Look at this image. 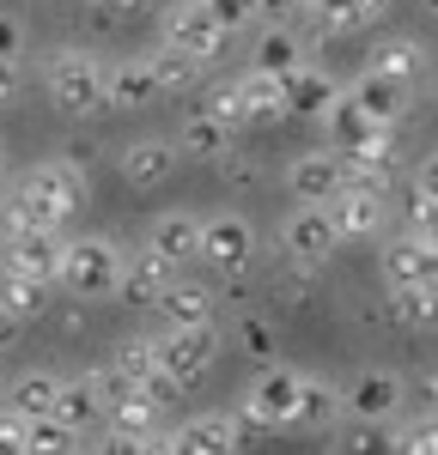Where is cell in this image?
I'll return each instance as SVG.
<instances>
[{"label": "cell", "instance_id": "obj_10", "mask_svg": "<svg viewBox=\"0 0 438 455\" xmlns=\"http://www.w3.org/2000/svg\"><path fill=\"white\" fill-rule=\"evenodd\" d=\"M341 98L365 116V128H377V134H396L402 122H408V85H396V79H377V73H360L353 85H341Z\"/></svg>", "mask_w": 438, "mask_h": 455}, {"label": "cell", "instance_id": "obj_44", "mask_svg": "<svg viewBox=\"0 0 438 455\" xmlns=\"http://www.w3.org/2000/svg\"><path fill=\"white\" fill-rule=\"evenodd\" d=\"M141 6H152V0H92L98 19H122V12H141Z\"/></svg>", "mask_w": 438, "mask_h": 455}, {"label": "cell", "instance_id": "obj_3", "mask_svg": "<svg viewBox=\"0 0 438 455\" xmlns=\"http://www.w3.org/2000/svg\"><path fill=\"white\" fill-rule=\"evenodd\" d=\"M43 85H49V104L61 116H98L104 109V68L92 49H55Z\"/></svg>", "mask_w": 438, "mask_h": 455}, {"label": "cell", "instance_id": "obj_29", "mask_svg": "<svg viewBox=\"0 0 438 455\" xmlns=\"http://www.w3.org/2000/svg\"><path fill=\"white\" fill-rule=\"evenodd\" d=\"M390 315H396L402 328H414V334H433L438 328V291L402 285V291H390Z\"/></svg>", "mask_w": 438, "mask_h": 455}, {"label": "cell", "instance_id": "obj_52", "mask_svg": "<svg viewBox=\"0 0 438 455\" xmlns=\"http://www.w3.org/2000/svg\"><path fill=\"white\" fill-rule=\"evenodd\" d=\"M79 455H85V450H79Z\"/></svg>", "mask_w": 438, "mask_h": 455}, {"label": "cell", "instance_id": "obj_43", "mask_svg": "<svg viewBox=\"0 0 438 455\" xmlns=\"http://www.w3.org/2000/svg\"><path fill=\"white\" fill-rule=\"evenodd\" d=\"M0 455H25V419L0 413Z\"/></svg>", "mask_w": 438, "mask_h": 455}, {"label": "cell", "instance_id": "obj_6", "mask_svg": "<svg viewBox=\"0 0 438 455\" xmlns=\"http://www.w3.org/2000/svg\"><path fill=\"white\" fill-rule=\"evenodd\" d=\"M158 36H165V49H177V55L201 61V68H214L219 55H225V36L214 31V19H207L201 0H177V6H165Z\"/></svg>", "mask_w": 438, "mask_h": 455}, {"label": "cell", "instance_id": "obj_2", "mask_svg": "<svg viewBox=\"0 0 438 455\" xmlns=\"http://www.w3.org/2000/svg\"><path fill=\"white\" fill-rule=\"evenodd\" d=\"M122 255L128 249L104 237V231H92V237H73L61 243V267H55V285L73 291V298H116V274H122Z\"/></svg>", "mask_w": 438, "mask_h": 455}, {"label": "cell", "instance_id": "obj_5", "mask_svg": "<svg viewBox=\"0 0 438 455\" xmlns=\"http://www.w3.org/2000/svg\"><path fill=\"white\" fill-rule=\"evenodd\" d=\"M408 401V377L402 371H384V364H365L353 383L341 388V413L353 425H390Z\"/></svg>", "mask_w": 438, "mask_h": 455}, {"label": "cell", "instance_id": "obj_41", "mask_svg": "<svg viewBox=\"0 0 438 455\" xmlns=\"http://www.w3.org/2000/svg\"><path fill=\"white\" fill-rule=\"evenodd\" d=\"M414 195H420L426 207H438V152L420 158V171H414Z\"/></svg>", "mask_w": 438, "mask_h": 455}, {"label": "cell", "instance_id": "obj_19", "mask_svg": "<svg viewBox=\"0 0 438 455\" xmlns=\"http://www.w3.org/2000/svg\"><path fill=\"white\" fill-rule=\"evenodd\" d=\"M177 158H201V164H225L231 158V128H219L214 116H201V109H189L177 122Z\"/></svg>", "mask_w": 438, "mask_h": 455}, {"label": "cell", "instance_id": "obj_20", "mask_svg": "<svg viewBox=\"0 0 438 455\" xmlns=\"http://www.w3.org/2000/svg\"><path fill=\"white\" fill-rule=\"evenodd\" d=\"M158 315H165V328H201V322H214V285L171 280L158 291Z\"/></svg>", "mask_w": 438, "mask_h": 455}, {"label": "cell", "instance_id": "obj_16", "mask_svg": "<svg viewBox=\"0 0 438 455\" xmlns=\"http://www.w3.org/2000/svg\"><path fill=\"white\" fill-rule=\"evenodd\" d=\"M177 280V267H165L152 249H128L122 255V274H116V298L122 304H158V291Z\"/></svg>", "mask_w": 438, "mask_h": 455}, {"label": "cell", "instance_id": "obj_9", "mask_svg": "<svg viewBox=\"0 0 438 455\" xmlns=\"http://www.w3.org/2000/svg\"><path fill=\"white\" fill-rule=\"evenodd\" d=\"M61 243H68V237H55V231H12V237H0V274H12V280H36V285H55Z\"/></svg>", "mask_w": 438, "mask_h": 455}, {"label": "cell", "instance_id": "obj_36", "mask_svg": "<svg viewBox=\"0 0 438 455\" xmlns=\"http://www.w3.org/2000/svg\"><path fill=\"white\" fill-rule=\"evenodd\" d=\"M390 455H438V413H414V419L396 431Z\"/></svg>", "mask_w": 438, "mask_h": 455}, {"label": "cell", "instance_id": "obj_30", "mask_svg": "<svg viewBox=\"0 0 438 455\" xmlns=\"http://www.w3.org/2000/svg\"><path fill=\"white\" fill-rule=\"evenodd\" d=\"M146 73H152V92H189L201 79V61H189L177 49H158V55H146Z\"/></svg>", "mask_w": 438, "mask_h": 455}, {"label": "cell", "instance_id": "obj_18", "mask_svg": "<svg viewBox=\"0 0 438 455\" xmlns=\"http://www.w3.org/2000/svg\"><path fill=\"white\" fill-rule=\"evenodd\" d=\"M433 68V49L420 43V36H384V43H371V55H365V73H377V79H396L408 85L414 73Z\"/></svg>", "mask_w": 438, "mask_h": 455}, {"label": "cell", "instance_id": "obj_37", "mask_svg": "<svg viewBox=\"0 0 438 455\" xmlns=\"http://www.w3.org/2000/svg\"><path fill=\"white\" fill-rule=\"evenodd\" d=\"M201 116H214L219 128H244V98H238V79H219L214 92H207V104H201Z\"/></svg>", "mask_w": 438, "mask_h": 455}, {"label": "cell", "instance_id": "obj_14", "mask_svg": "<svg viewBox=\"0 0 438 455\" xmlns=\"http://www.w3.org/2000/svg\"><path fill=\"white\" fill-rule=\"evenodd\" d=\"M328 225H335V237L341 243H365V237H377L384 225H390V201H377V195H335L328 201Z\"/></svg>", "mask_w": 438, "mask_h": 455}, {"label": "cell", "instance_id": "obj_48", "mask_svg": "<svg viewBox=\"0 0 438 455\" xmlns=\"http://www.w3.org/2000/svg\"><path fill=\"white\" fill-rule=\"evenodd\" d=\"M292 6L304 12V0H256V12H292Z\"/></svg>", "mask_w": 438, "mask_h": 455}, {"label": "cell", "instance_id": "obj_21", "mask_svg": "<svg viewBox=\"0 0 438 455\" xmlns=\"http://www.w3.org/2000/svg\"><path fill=\"white\" fill-rule=\"evenodd\" d=\"M390 0H304V19H317L323 36H347V31H365L371 19H384Z\"/></svg>", "mask_w": 438, "mask_h": 455}, {"label": "cell", "instance_id": "obj_15", "mask_svg": "<svg viewBox=\"0 0 438 455\" xmlns=\"http://www.w3.org/2000/svg\"><path fill=\"white\" fill-rule=\"evenodd\" d=\"M0 395H6V413H12V419H25V425L55 419V401H61V377H55V371H19V377L0 388Z\"/></svg>", "mask_w": 438, "mask_h": 455}, {"label": "cell", "instance_id": "obj_47", "mask_svg": "<svg viewBox=\"0 0 438 455\" xmlns=\"http://www.w3.org/2000/svg\"><path fill=\"white\" fill-rule=\"evenodd\" d=\"M141 455H177V450H171V431H152V437H141Z\"/></svg>", "mask_w": 438, "mask_h": 455}, {"label": "cell", "instance_id": "obj_26", "mask_svg": "<svg viewBox=\"0 0 438 455\" xmlns=\"http://www.w3.org/2000/svg\"><path fill=\"white\" fill-rule=\"evenodd\" d=\"M110 371L128 388H141L146 377H158V347H152V334H122L116 352H110Z\"/></svg>", "mask_w": 438, "mask_h": 455}, {"label": "cell", "instance_id": "obj_51", "mask_svg": "<svg viewBox=\"0 0 438 455\" xmlns=\"http://www.w3.org/2000/svg\"><path fill=\"white\" fill-rule=\"evenodd\" d=\"M420 6H426V12H433V19H438V0H420Z\"/></svg>", "mask_w": 438, "mask_h": 455}, {"label": "cell", "instance_id": "obj_17", "mask_svg": "<svg viewBox=\"0 0 438 455\" xmlns=\"http://www.w3.org/2000/svg\"><path fill=\"white\" fill-rule=\"evenodd\" d=\"M256 73H274V79H292V73L311 68V43L292 31V25H268V31L256 36Z\"/></svg>", "mask_w": 438, "mask_h": 455}, {"label": "cell", "instance_id": "obj_8", "mask_svg": "<svg viewBox=\"0 0 438 455\" xmlns=\"http://www.w3.org/2000/svg\"><path fill=\"white\" fill-rule=\"evenodd\" d=\"M341 249V237H335V225H328V207H298L280 219V255H287L292 267H323L328 255Z\"/></svg>", "mask_w": 438, "mask_h": 455}, {"label": "cell", "instance_id": "obj_12", "mask_svg": "<svg viewBox=\"0 0 438 455\" xmlns=\"http://www.w3.org/2000/svg\"><path fill=\"white\" fill-rule=\"evenodd\" d=\"M287 182L304 207H328L341 195V152H298L287 164Z\"/></svg>", "mask_w": 438, "mask_h": 455}, {"label": "cell", "instance_id": "obj_25", "mask_svg": "<svg viewBox=\"0 0 438 455\" xmlns=\"http://www.w3.org/2000/svg\"><path fill=\"white\" fill-rule=\"evenodd\" d=\"M158 413L165 407H152L141 388H128V395L104 401V431H116V437H152L158 431Z\"/></svg>", "mask_w": 438, "mask_h": 455}, {"label": "cell", "instance_id": "obj_50", "mask_svg": "<svg viewBox=\"0 0 438 455\" xmlns=\"http://www.w3.org/2000/svg\"><path fill=\"white\" fill-rule=\"evenodd\" d=\"M426 98H433V109H438V61L426 68Z\"/></svg>", "mask_w": 438, "mask_h": 455}, {"label": "cell", "instance_id": "obj_46", "mask_svg": "<svg viewBox=\"0 0 438 455\" xmlns=\"http://www.w3.org/2000/svg\"><path fill=\"white\" fill-rule=\"evenodd\" d=\"M19 98V61H0V109Z\"/></svg>", "mask_w": 438, "mask_h": 455}, {"label": "cell", "instance_id": "obj_35", "mask_svg": "<svg viewBox=\"0 0 438 455\" xmlns=\"http://www.w3.org/2000/svg\"><path fill=\"white\" fill-rule=\"evenodd\" d=\"M201 6H207V19H214V31L225 36V43H231V36H244L256 19H262V12H256V0H201Z\"/></svg>", "mask_w": 438, "mask_h": 455}, {"label": "cell", "instance_id": "obj_7", "mask_svg": "<svg viewBox=\"0 0 438 455\" xmlns=\"http://www.w3.org/2000/svg\"><path fill=\"white\" fill-rule=\"evenodd\" d=\"M195 261H207L214 274H244L256 261V225L244 212H214V219H201V249H195Z\"/></svg>", "mask_w": 438, "mask_h": 455}, {"label": "cell", "instance_id": "obj_13", "mask_svg": "<svg viewBox=\"0 0 438 455\" xmlns=\"http://www.w3.org/2000/svg\"><path fill=\"white\" fill-rule=\"evenodd\" d=\"M146 249H152L165 267H182V261H195V249H201V219H195V212H182V207L158 212V219L146 225Z\"/></svg>", "mask_w": 438, "mask_h": 455}, {"label": "cell", "instance_id": "obj_34", "mask_svg": "<svg viewBox=\"0 0 438 455\" xmlns=\"http://www.w3.org/2000/svg\"><path fill=\"white\" fill-rule=\"evenodd\" d=\"M25 455H79V431L61 419H36L25 425Z\"/></svg>", "mask_w": 438, "mask_h": 455}, {"label": "cell", "instance_id": "obj_32", "mask_svg": "<svg viewBox=\"0 0 438 455\" xmlns=\"http://www.w3.org/2000/svg\"><path fill=\"white\" fill-rule=\"evenodd\" d=\"M323 128H328V140H335V152H353L365 134H377V128H365V116L347 104V98H335V104L323 109Z\"/></svg>", "mask_w": 438, "mask_h": 455}, {"label": "cell", "instance_id": "obj_28", "mask_svg": "<svg viewBox=\"0 0 438 455\" xmlns=\"http://www.w3.org/2000/svg\"><path fill=\"white\" fill-rule=\"evenodd\" d=\"M49 291H55V285H36V280H12V274H0V310L25 328V322H36V315H49Z\"/></svg>", "mask_w": 438, "mask_h": 455}, {"label": "cell", "instance_id": "obj_45", "mask_svg": "<svg viewBox=\"0 0 438 455\" xmlns=\"http://www.w3.org/2000/svg\"><path fill=\"white\" fill-rule=\"evenodd\" d=\"M92 455H141V437H116V431H104V443Z\"/></svg>", "mask_w": 438, "mask_h": 455}, {"label": "cell", "instance_id": "obj_38", "mask_svg": "<svg viewBox=\"0 0 438 455\" xmlns=\"http://www.w3.org/2000/svg\"><path fill=\"white\" fill-rule=\"evenodd\" d=\"M341 450H347V455H390V443H384V431H377V425H353V419H347Z\"/></svg>", "mask_w": 438, "mask_h": 455}, {"label": "cell", "instance_id": "obj_23", "mask_svg": "<svg viewBox=\"0 0 438 455\" xmlns=\"http://www.w3.org/2000/svg\"><path fill=\"white\" fill-rule=\"evenodd\" d=\"M152 73H146V55H128V61H110L104 68V104L110 109H141L152 104Z\"/></svg>", "mask_w": 438, "mask_h": 455}, {"label": "cell", "instance_id": "obj_39", "mask_svg": "<svg viewBox=\"0 0 438 455\" xmlns=\"http://www.w3.org/2000/svg\"><path fill=\"white\" fill-rule=\"evenodd\" d=\"M25 43H31V31H25V19L0 12V61H25Z\"/></svg>", "mask_w": 438, "mask_h": 455}, {"label": "cell", "instance_id": "obj_31", "mask_svg": "<svg viewBox=\"0 0 438 455\" xmlns=\"http://www.w3.org/2000/svg\"><path fill=\"white\" fill-rule=\"evenodd\" d=\"M341 413V388L328 383V377H304V388H298V419L292 425H328Z\"/></svg>", "mask_w": 438, "mask_h": 455}, {"label": "cell", "instance_id": "obj_27", "mask_svg": "<svg viewBox=\"0 0 438 455\" xmlns=\"http://www.w3.org/2000/svg\"><path fill=\"white\" fill-rule=\"evenodd\" d=\"M55 419L73 425V431L85 437V425L104 419V401H98V388L85 383V377H61V401H55Z\"/></svg>", "mask_w": 438, "mask_h": 455}, {"label": "cell", "instance_id": "obj_24", "mask_svg": "<svg viewBox=\"0 0 438 455\" xmlns=\"http://www.w3.org/2000/svg\"><path fill=\"white\" fill-rule=\"evenodd\" d=\"M335 98H341V85H335V79H328L317 61H311L304 73H292V79H287V109H292V116H311V122H323V109L335 104Z\"/></svg>", "mask_w": 438, "mask_h": 455}, {"label": "cell", "instance_id": "obj_22", "mask_svg": "<svg viewBox=\"0 0 438 455\" xmlns=\"http://www.w3.org/2000/svg\"><path fill=\"white\" fill-rule=\"evenodd\" d=\"M238 98H244V122H287V79H274V73H256L244 68L238 73Z\"/></svg>", "mask_w": 438, "mask_h": 455}, {"label": "cell", "instance_id": "obj_40", "mask_svg": "<svg viewBox=\"0 0 438 455\" xmlns=\"http://www.w3.org/2000/svg\"><path fill=\"white\" fill-rule=\"evenodd\" d=\"M274 291H280V298H287V304H304V298H311V267H280V280H274Z\"/></svg>", "mask_w": 438, "mask_h": 455}, {"label": "cell", "instance_id": "obj_49", "mask_svg": "<svg viewBox=\"0 0 438 455\" xmlns=\"http://www.w3.org/2000/svg\"><path fill=\"white\" fill-rule=\"evenodd\" d=\"M12 340H19V322H12V315L0 310V347H12Z\"/></svg>", "mask_w": 438, "mask_h": 455}, {"label": "cell", "instance_id": "obj_42", "mask_svg": "<svg viewBox=\"0 0 438 455\" xmlns=\"http://www.w3.org/2000/svg\"><path fill=\"white\" fill-rule=\"evenodd\" d=\"M408 395H414L426 413H438V371H420V377H408Z\"/></svg>", "mask_w": 438, "mask_h": 455}, {"label": "cell", "instance_id": "obj_1", "mask_svg": "<svg viewBox=\"0 0 438 455\" xmlns=\"http://www.w3.org/2000/svg\"><path fill=\"white\" fill-rule=\"evenodd\" d=\"M79 207H85V171L73 158H43V164L12 176V188L0 201V237H12V231H55L61 237V225Z\"/></svg>", "mask_w": 438, "mask_h": 455}, {"label": "cell", "instance_id": "obj_33", "mask_svg": "<svg viewBox=\"0 0 438 455\" xmlns=\"http://www.w3.org/2000/svg\"><path fill=\"white\" fill-rule=\"evenodd\" d=\"M231 334H238V347L250 352V358L262 364V371L274 364V352H280V340H274V322H268V315L244 310V315H238V328H231Z\"/></svg>", "mask_w": 438, "mask_h": 455}, {"label": "cell", "instance_id": "obj_11", "mask_svg": "<svg viewBox=\"0 0 438 455\" xmlns=\"http://www.w3.org/2000/svg\"><path fill=\"white\" fill-rule=\"evenodd\" d=\"M177 146L158 140V134H141V140H128L122 152H116V171L128 176L134 188H158V182H171V171H177Z\"/></svg>", "mask_w": 438, "mask_h": 455}, {"label": "cell", "instance_id": "obj_4", "mask_svg": "<svg viewBox=\"0 0 438 455\" xmlns=\"http://www.w3.org/2000/svg\"><path fill=\"white\" fill-rule=\"evenodd\" d=\"M152 347H158V371L177 388H189L214 371L225 334H219V322H201V328H165V334H152Z\"/></svg>", "mask_w": 438, "mask_h": 455}]
</instances>
